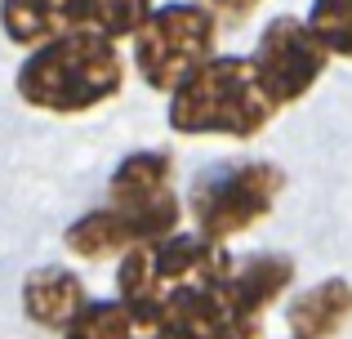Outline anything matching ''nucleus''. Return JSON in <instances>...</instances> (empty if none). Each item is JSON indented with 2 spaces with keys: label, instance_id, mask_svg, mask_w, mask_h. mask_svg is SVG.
Listing matches in <instances>:
<instances>
[{
  "label": "nucleus",
  "instance_id": "obj_3",
  "mask_svg": "<svg viewBox=\"0 0 352 339\" xmlns=\"http://www.w3.org/2000/svg\"><path fill=\"white\" fill-rule=\"evenodd\" d=\"M18 98L36 112L76 116L107 103L125 85V58L116 41L94 27H76L67 36L36 45L27 63L18 67Z\"/></svg>",
  "mask_w": 352,
  "mask_h": 339
},
{
  "label": "nucleus",
  "instance_id": "obj_5",
  "mask_svg": "<svg viewBox=\"0 0 352 339\" xmlns=\"http://www.w3.org/2000/svg\"><path fill=\"white\" fill-rule=\"evenodd\" d=\"M290 277L294 263L285 254H254L179 308L165 322V339H258L263 313L281 299Z\"/></svg>",
  "mask_w": 352,
  "mask_h": 339
},
{
  "label": "nucleus",
  "instance_id": "obj_15",
  "mask_svg": "<svg viewBox=\"0 0 352 339\" xmlns=\"http://www.w3.org/2000/svg\"><path fill=\"white\" fill-rule=\"evenodd\" d=\"M210 9L223 14V18H232V23H241L245 14H254V9H258V0H210Z\"/></svg>",
  "mask_w": 352,
  "mask_h": 339
},
{
  "label": "nucleus",
  "instance_id": "obj_7",
  "mask_svg": "<svg viewBox=\"0 0 352 339\" xmlns=\"http://www.w3.org/2000/svg\"><path fill=\"white\" fill-rule=\"evenodd\" d=\"M219 18L210 5H161L134 36V67L161 94H174L197 67L214 58Z\"/></svg>",
  "mask_w": 352,
  "mask_h": 339
},
{
  "label": "nucleus",
  "instance_id": "obj_8",
  "mask_svg": "<svg viewBox=\"0 0 352 339\" xmlns=\"http://www.w3.org/2000/svg\"><path fill=\"white\" fill-rule=\"evenodd\" d=\"M250 58H254V67H258V80H263L267 98H272L276 112H281V107L299 103V98L317 85L335 54H330V45L312 32L308 18L281 14V18H272V23L263 27V36H258V45H254Z\"/></svg>",
  "mask_w": 352,
  "mask_h": 339
},
{
  "label": "nucleus",
  "instance_id": "obj_4",
  "mask_svg": "<svg viewBox=\"0 0 352 339\" xmlns=\"http://www.w3.org/2000/svg\"><path fill=\"white\" fill-rule=\"evenodd\" d=\"M272 116L276 103L258 80L254 58L214 54L170 94L165 121L188 139H254Z\"/></svg>",
  "mask_w": 352,
  "mask_h": 339
},
{
  "label": "nucleus",
  "instance_id": "obj_11",
  "mask_svg": "<svg viewBox=\"0 0 352 339\" xmlns=\"http://www.w3.org/2000/svg\"><path fill=\"white\" fill-rule=\"evenodd\" d=\"M352 317V286L344 277H326L321 286L303 290L290 304L285 322H290V339H335Z\"/></svg>",
  "mask_w": 352,
  "mask_h": 339
},
{
  "label": "nucleus",
  "instance_id": "obj_14",
  "mask_svg": "<svg viewBox=\"0 0 352 339\" xmlns=\"http://www.w3.org/2000/svg\"><path fill=\"white\" fill-rule=\"evenodd\" d=\"M308 23L335 58H352V0H312Z\"/></svg>",
  "mask_w": 352,
  "mask_h": 339
},
{
  "label": "nucleus",
  "instance_id": "obj_9",
  "mask_svg": "<svg viewBox=\"0 0 352 339\" xmlns=\"http://www.w3.org/2000/svg\"><path fill=\"white\" fill-rule=\"evenodd\" d=\"M89 308V295H85V281L76 277L72 268H32L23 281V313L32 317L36 326L45 331H63L76 322L80 313Z\"/></svg>",
  "mask_w": 352,
  "mask_h": 339
},
{
  "label": "nucleus",
  "instance_id": "obj_6",
  "mask_svg": "<svg viewBox=\"0 0 352 339\" xmlns=\"http://www.w3.org/2000/svg\"><path fill=\"white\" fill-rule=\"evenodd\" d=\"M285 192V170L272 161H241V166L206 170L188 192V215L197 219V232L210 241L250 232L272 215L276 197Z\"/></svg>",
  "mask_w": 352,
  "mask_h": 339
},
{
  "label": "nucleus",
  "instance_id": "obj_2",
  "mask_svg": "<svg viewBox=\"0 0 352 339\" xmlns=\"http://www.w3.org/2000/svg\"><path fill=\"white\" fill-rule=\"evenodd\" d=\"M232 254L223 250V241H210L201 232H170L143 241L120 259L116 268V295L134 308L138 317H147L152 326L170 322L179 308H188L201 290H210L214 281H223L232 272Z\"/></svg>",
  "mask_w": 352,
  "mask_h": 339
},
{
  "label": "nucleus",
  "instance_id": "obj_13",
  "mask_svg": "<svg viewBox=\"0 0 352 339\" xmlns=\"http://www.w3.org/2000/svg\"><path fill=\"white\" fill-rule=\"evenodd\" d=\"M147 18H152V0H85V27L112 41L138 36Z\"/></svg>",
  "mask_w": 352,
  "mask_h": 339
},
{
  "label": "nucleus",
  "instance_id": "obj_10",
  "mask_svg": "<svg viewBox=\"0 0 352 339\" xmlns=\"http://www.w3.org/2000/svg\"><path fill=\"white\" fill-rule=\"evenodd\" d=\"M5 36L14 45H45L85 27V0H5Z\"/></svg>",
  "mask_w": 352,
  "mask_h": 339
},
{
  "label": "nucleus",
  "instance_id": "obj_12",
  "mask_svg": "<svg viewBox=\"0 0 352 339\" xmlns=\"http://www.w3.org/2000/svg\"><path fill=\"white\" fill-rule=\"evenodd\" d=\"M67 339H165L161 326L138 317L125 299H89V308L67 326Z\"/></svg>",
  "mask_w": 352,
  "mask_h": 339
},
{
  "label": "nucleus",
  "instance_id": "obj_1",
  "mask_svg": "<svg viewBox=\"0 0 352 339\" xmlns=\"http://www.w3.org/2000/svg\"><path fill=\"white\" fill-rule=\"evenodd\" d=\"M174 161L170 152H134L112 174L107 206L80 215L67 228V250L80 259H107L129 254L134 245L179 232V197L170 188Z\"/></svg>",
  "mask_w": 352,
  "mask_h": 339
}]
</instances>
